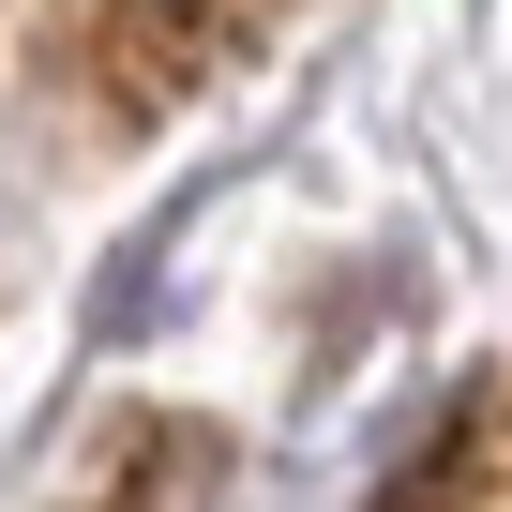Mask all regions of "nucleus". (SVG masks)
<instances>
[{"label": "nucleus", "mask_w": 512, "mask_h": 512, "mask_svg": "<svg viewBox=\"0 0 512 512\" xmlns=\"http://www.w3.org/2000/svg\"><path fill=\"white\" fill-rule=\"evenodd\" d=\"M256 31H272V0H106L121 91H196V76H226Z\"/></svg>", "instance_id": "f257e3e1"}, {"label": "nucleus", "mask_w": 512, "mask_h": 512, "mask_svg": "<svg viewBox=\"0 0 512 512\" xmlns=\"http://www.w3.org/2000/svg\"><path fill=\"white\" fill-rule=\"evenodd\" d=\"M422 512H512V392L452 437V467H437V497H422Z\"/></svg>", "instance_id": "f03ea898"}]
</instances>
